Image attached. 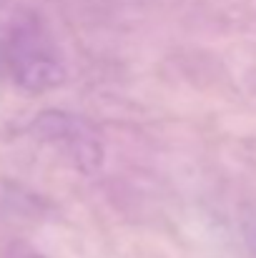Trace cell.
Returning a JSON list of instances; mask_svg holds the SVG:
<instances>
[{
  "label": "cell",
  "mask_w": 256,
  "mask_h": 258,
  "mask_svg": "<svg viewBox=\"0 0 256 258\" xmlns=\"http://www.w3.org/2000/svg\"><path fill=\"white\" fill-rule=\"evenodd\" d=\"M8 63L15 83L28 93H45L63 86L68 73L56 50L38 33H15Z\"/></svg>",
  "instance_id": "cell-2"
},
{
  "label": "cell",
  "mask_w": 256,
  "mask_h": 258,
  "mask_svg": "<svg viewBox=\"0 0 256 258\" xmlns=\"http://www.w3.org/2000/svg\"><path fill=\"white\" fill-rule=\"evenodd\" d=\"M13 258H45V256H40V253H35V251H18Z\"/></svg>",
  "instance_id": "cell-3"
},
{
  "label": "cell",
  "mask_w": 256,
  "mask_h": 258,
  "mask_svg": "<svg viewBox=\"0 0 256 258\" xmlns=\"http://www.w3.org/2000/svg\"><path fill=\"white\" fill-rule=\"evenodd\" d=\"M33 131L40 141L63 148L71 163L85 175H93L103 166V143L95 128L76 113L45 110L35 118Z\"/></svg>",
  "instance_id": "cell-1"
}]
</instances>
